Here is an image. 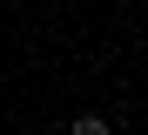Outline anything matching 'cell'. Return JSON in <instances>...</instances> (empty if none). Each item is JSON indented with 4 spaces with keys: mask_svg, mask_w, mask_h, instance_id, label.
I'll return each mask as SVG.
<instances>
[{
    "mask_svg": "<svg viewBox=\"0 0 148 135\" xmlns=\"http://www.w3.org/2000/svg\"><path fill=\"white\" fill-rule=\"evenodd\" d=\"M74 135H108V115H74Z\"/></svg>",
    "mask_w": 148,
    "mask_h": 135,
    "instance_id": "obj_1",
    "label": "cell"
}]
</instances>
